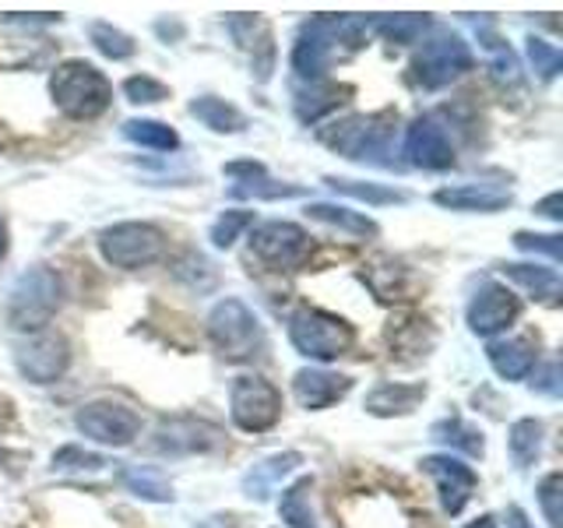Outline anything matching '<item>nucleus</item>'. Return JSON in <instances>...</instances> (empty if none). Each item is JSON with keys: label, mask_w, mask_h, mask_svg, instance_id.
Instances as JSON below:
<instances>
[{"label": "nucleus", "mask_w": 563, "mask_h": 528, "mask_svg": "<svg viewBox=\"0 0 563 528\" xmlns=\"http://www.w3.org/2000/svg\"><path fill=\"white\" fill-rule=\"evenodd\" d=\"M307 216L313 222H324V226H334L342 229L349 237H377V222L360 216V211H349L345 205H328V201H317L307 208Z\"/></svg>", "instance_id": "nucleus-24"}, {"label": "nucleus", "mask_w": 563, "mask_h": 528, "mask_svg": "<svg viewBox=\"0 0 563 528\" xmlns=\"http://www.w3.org/2000/svg\"><path fill=\"white\" fill-rule=\"evenodd\" d=\"M387 134H391V128H384V117H349L334 123L331 131H321V141L345 158H374V163H380V155H387Z\"/></svg>", "instance_id": "nucleus-11"}, {"label": "nucleus", "mask_w": 563, "mask_h": 528, "mask_svg": "<svg viewBox=\"0 0 563 528\" xmlns=\"http://www.w3.org/2000/svg\"><path fill=\"white\" fill-rule=\"evenodd\" d=\"M64 304V282L60 275L46 268V264H35L25 275H18L14 289H11V304L8 317L18 331H43L53 314Z\"/></svg>", "instance_id": "nucleus-5"}, {"label": "nucleus", "mask_w": 563, "mask_h": 528, "mask_svg": "<svg viewBox=\"0 0 563 528\" xmlns=\"http://www.w3.org/2000/svg\"><path fill=\"white\" fill-rule=\"evenodd\" d=\"M123 138L134 141L137 148H152V152H176L180 148V134H176L163 120H128L123 123Z\"/></svg>", "instance_id": "nucleus-26"}, {"label": "nucleus", "mask_w": 563, "mask_h": 528, "mask_svg": "<svg viewBox=\"0 0 563 528\" xmlns=\"http://www.w3.org/2000/svg\"><path fill=\"white\" fill-rule=\"evenodd\" d=\"M515 246L528 254H545L553 264L560 261V237L556 233H515Z\"/></svg>", "instance_id": "nucleus-40"}, {"label": "nucleus", "mask_w": 563, "mask_h": 528, "mask_svg": "<svg viewBox=\"0 0 563 528\" xmlns=\"http://www.w3.org/2000/svg\"><path fill=\"white\" fill-rule=\"evenodd\" d=\"M299 465H303V454L299 451H282V454H272V458H264V462H257L251 472L243 475V493L246 497H257L264 501L268 493L286 480L289 472H296Z\"/></svg>", "instance_id": "nucleus-20"}, {"label": "nucleus", "mask_w": 563, "mask_h": 528, "mask_svg": "<svg viewBox=\"0 0 563 528\" xmlns=\"http://www.w3.org/2000/svg\"><path fill=\"white\" fill-rule=\"evenodd\" d=\"M349 392H352V377L331 374V370H321V366H307L292 377V395L310 413H321L328 405L342 402Z\"/></svg>", "instance_id": "nucleus-18"}, {"label": "nucleus", "mask_w": 563, "mask_h": 528, "mask_svg": "<svg viewBox=\"0 0 563 528\" xmlns=\"http://www.w3.org/2000/svg\"><path fill=\"white\" fill-rule=\"evenodd\" d=\"M468 528H497V518H493V515H483V518H475Z\"/></svg>", "instance_id": "nucleus-45"}, {"label": "nucleus", "mask_w": 563, "mask_h": 528, "mask_svg": "<svg viewBox=\"0 0 563 528\" xmlns=\"http://www.w3.org/2000/svg\"><path fill=\"white\" fill-rule=\"evenodd\" d=\"M190 117H198L208 131H216V134H236L246 128V117L236 110L233 102H225L219 96H201V99H194L190 102Z\"/></svg>", "instance_id": "nucleus-23"}, {"label": "nucleus", "mask_w": 563, "mask_h": 528, "mask_svg": "<svg viewBox=\"0 0 563 528\" xmlns=\"http://www.w3.org/2000/svg\"><path fill=\"white\" fill-rule=\"evenodd\" d=\"M229 413L243 433H268L282 419V392L257 374H243L229 392Z\"/></svg>", "instance_id": "nucleus-8"}, {"label": "nucleus", "mask_w": 563, "mask_h": 528, "mask_svg": "<svg viewBox=\"0 0 563 528\" xmlns=\"http://www.w3.org/2000/svg\"><path fill=\"white\" fill-rule=\"evenodd\" d=\"M14 363L22 370V377H29L32 384H53L57 377H64L70 363V345L57 331H35L29 342L14 349Z\"/></svg>", "instance_id": "nucleus-12"}, {"label": "nucleus", "mask_w": 563, "mask_h": 528, "mask_svg": "<svg viewBox=\"0 0 563 528\" xmlns=\"http://www.w3.org/2000/svg\"><path fill=\"white\" fill-rule=\"evenodd\" d=\"M369 29V18L363 14H317L299 29V40L292 46V70L307 81H321L331 61L342 50L363 46Z\"/></svg>", "instance_id": "nucleus-1"}, {"label": "nucleus", "mask_w": 563, "mask_h": 528, "mask_svg": "<svg viewBox=\"0 0 563 528\" xmlns=\"http://www.w3.org/2000/svg\"><path fill=\"white\" fill-rule=\"evenodd\" d=\"M433 440H440V444H451V448H462V451L472 454V458H479V454L486 451L483 433H479V430H472V427H465V422L457 419V416H451V419H444V422H437V427H433Z\"/></svg>", "instance_id": "nucleus-34"}, {"label": "nucleus", "mask_w": 563, "mask_h": 528, "mask_svg": "<svg viewBox=\"0 0 563 528\" xmlns=\"http://www.w3.org/2000/svg\"><path fill=\"white\" fill-rule=\"evenodd\" d=\"M75 427L88 437L96 440V444H106V448H128L134 444V437L141 430V419L134 409H128L123 402H113V398H99V402H88L78 409L75 416Z\"/></svg>", "instance_id": "nucleus-9"}, {"label": "nucleus", "mask_w": 563, "mask_h": 528, "mask_svg": "<svg viewBox=\"0 0 563 528\" xmlns=\"http://www.w3.org/2000/svg\"><path fill=\"white\" fill-rule=\"evenodd\" d=\"M88 40H92V46L102 53V57H110V61L134 57V40H131L128 32L113 29L110 22H92V25H88Z\"/></svg>", "instance_id": "nucleus-35"}, {"label": "nucleus", "mask_w": 563, "mask_h": 528, "mask_svg": "<svg viewBox=\"0 0 563 528\" xmlns=\"http://www.w3.org/2000/svg\"><path fill=\"white\" fill-rule=\"evenodd\" d=\"M528 61H532V67L539 70V78L542 81H550V78H556L560 75V67H563V57H560V50L556 46H550L545 40H528Z\"/></svg>", "instance_id": "nucleus-37"}, {"label": "nucleus", "mask_w": 563, "mask_h": 528, "mask_svg": "<svg viewBox=\"0 0 563 528\" xmlns=\"http://www.w3.org/2000/svg\"><path fill=\"white\" fill-rule=\"evenodd\" d=\"M219 444H222V433L211 427V422L190 419V416L166 419L152 440V448L163 454H205V451H216Z\"/></svg>", "instance_id": "nucleus-16"}, {"label": "nucleus", "mask_w": 563, "mask_h": 528, "mask_svg": "<svg viewBox=\"0 0 563 528\" xmlns=\"http://www.w3.org/2000/svg\"><path fill=\"white\" fill-rule=\"evenodd\" d=\"M507 528H536L521 507H507Z\"/></svg>", "instance_id": "nucleus-43"}, {"label": "nucleus", "mask_w": 563, "mask_h": 528, "mask_svg": "<svg viewBox=\"0 0 563 528\" xmlns=\"http://www.w3.org/2000/svg\"><path fill=\"white\" fill-rule=\"evenodd\" d=\"M405 158H409V166L430 169V173L454 166V145H451L448 131L437 123V117L412 120V128L405 131Z\"/></svg>", "instance_id": "nucleus-14"}, {"label": "nucleus", "mask_w": 563, "mask_h": 528, "mask_svg": "<svg viewBox=\"0 0 563 528\" xmlns=\"http://www.w3.org/2000/svg\"><path fill=\"white\" fill-rule=\"evenodd\" d=\"M507 448H510V458H515V465L528 469L539 458V448H542V422L539 419H518L507 433Z\"/></svg>", "instance_id": "nucleus-29"}, {"label": "nucleus", "mask_w": 563, "mask_h": 528, "mask_svg": "<svg viewBox=\"0 0 563 528\" xmlns=\"http://www.w3.org/2000/svg\"><path fill=\"white\" fill-rule=\"evenodd\" d=\"M208 339L229 363H246L264 349V324L261 317L236 296L219 299L208 314Z\"/></svg>", "instance_id": "nucleus-3"}, {"label": "nucleus", "mask_w": 563, "mask_h": 528, "mask_svg": "<svg viewBox=\"0 0 563 528\" xmlns=\"http://www.w3.org/2000/svg\"><path fill=\"white\" fill-rule=\"evenodd\" d=\"M106 465V458L96 454V451H85L78 444H67L60 448L57 454H53V469H60V472H78V469H102Z\"/></svg>", "instance_id": "nucleus-39"}, {"label": "nucleus", "mask_w": 563, "mask_h": 528, "mask_svg": "<svg viewBox=\"0 0 563 528\" xmlns=\"http://www.w3.org/2000/svg\"><path fill=\"white\" fill-rule=\"evenodd\" d=\"M123 486H128L141 501H155V504H169L173 501V486L155 469H145V465L123 469Z\"/></svg>", "instance_id": "nucleus-31"}, {"label": "nucleus", "mask_w": 563, "mask_h": 528, "mask_svg": "<svg viewBox=\"0 0 563 528\" xmlns=\"http://www.w3.org/2000/svg\"><path fill=\"white\" fill-rule=\"evenodd\" d=\"M225 176H233L229 198H254V201H278V198H303V187L296 184H278L268 176L261 163L254 158H240V163H225Z\"/></svg>", "instance_id": "nucleus-17"}, {"label": "nucleus", "mask_w": 563, "mask_h": 528, "mask_svg": "<svg viewBox=\"0 0 563 528\" xmlns=\"http://www.w3.org/2000/svg\"><path fill=\"white\" fill-rule=\"evenodd\" d=\"M504 275L510 282H518L525 293H532L536 299H553L560 296V272L542 268V264H504Z\"/></svg>", "instance_id": "nucleus-25"}, {"label": "nucleus", "mask_w": 563, "mask_h": 528, "mask_svg": "<svg viewBox=\"0 0 563 528\" xmlns=\"http://www.w3.org/2000/svg\"><path fill=\"white\" fill-rule=\"evenodd\" d=\"M486 356H489V366L497 370L504 381H525L536 370L539 352L525 339H497V342H489Z\"/></svg>", "instance_id": "nucleus-21"}, {"label": "nucleus", "mask_w": 563, "mask_h": 528, "mask_svg": "<svg viewBox=\"0 0 563 528\" xmlns=\"http://www.w3.org/2000/svg\"><path fill=\"white\" fill-rule=\"evenodd\" d=\"M475 29H479V43L486 46V53L493 57V75H497L500 81H518V57H515V50H510L497 32H493V22L489 18H472Z\"/></svg>", "instance_id": "nucleus-27"}, {"label": "nucleus", "mask_w": 563, "mask_h": 528, "mask_svg": "<svg viewBox=\"0 0 563 528\" xmlns=\"http://www.w3.org/2000/svg\"><path fill=\"white\" fill-rule=\"evenodd\" d=\"M422 472L433 475L437 483V493H440V507L448 510V515H462L465 504L472 501L475 486H479V475L472 472V465H465L462 458L454 454H430L422 458Z\"/></svg>", "instance_id": "nucleus-13"}, {"label": "nucleus", "mask_w": 563, "mask_h": 528, "mask_svg": "<svg viewBox=\"0 0 563 528\" xmlns=\"http://www.w3.org/2000/svg\"><path fill=\"white\" fill-rule=\"evenodd\" d=\"M560 472H550L545 480L539 483V504L545 510V521H550V528H560Z\"/></svg>", "instance_id": "nucleus-41"}, {"label": "nucleus", "mask_w": 563, "mask_h": 528, "mask_svg": "<svg viewBox=\"0 0 563 528\" xmlns=\"http://www.w3.org/2000/svg\"><path fill=\"white\" fill-rule=\"evenodd\" d=\"M49 96L57 110L70 120H96L110 110L113 85L96 64L88 61H64L49 78Z\"/></svg>", "instance_id": "nucleus-2"}, {"label": "nucleus", "mask_w": 563, "mask_h": 528, "mask_svg": "<svg viewBox=\"0 0 563 528\" xmlns=\"http://www.w3.org/2000/svg\"><path fill=\"white\" fill-rule=\"evenodd\" d=\"M8 254V229H4V222H0V257Z\"/></svg>", "instance_id": "nucleus-46"}, {"label": "nucleus", "mask_w": 563, "mask_h": 528, "mask_svg": "<svg viewBox=\"0 0 563 528\" xmlns=\"http://www.w3.org/2000/svg\"><path fill=\"white\" fill-rule=\"evenodd\" d=\"M289 342L299 356L317 360V363H331L345 356L356 342V331L339 314H328L321 307H299L289 317Z\"/></svg>", "instance_id": "nucleus-4"}, {"label": "nucleus", "mask_w": 563, "mask_h": 528, "mask_svg": "<svg viewBox=\"0 0 563 528\" xmlns=\"http://www.w3.org/2000/svg\"><path fill=\"white\" fill-rule=\"evenodd\" d=\"M251 254L275 264V268H299L310 257V237L296 222H261L251 233Z\"/></svg>", "instance_id": "nucleus-10"}, {"label": "nucleus", "mask_w": 563, "mask_h": 528, "mask_svg": "<svg viewBox=\"0 0 563 528\" xmlns=\"http://www.w3.org/2000/svg\"><path fill=\"white\" fill-rule=\"evenodd\" d=\"M310 480H296L292 486L282 490V501H278V515L289 528H317L310 507H307V493H310Z\"/></svg>", "instance_id": "nucleus-33"}, {"label": "nucleus", "mask_w": 563, "mask_h": 528, "mask_svg": "<svg viewBox=\"0 0 563 528\" xmlns=\"http://www.w3.org/2000/svg\"><path fill=\"white\" fill-rule=\"evenodd\" d=\"M369 29L380 32L387 43H416L430 29L427 14H377L369 18Z\"/></svg>", "instance_id": "nucleus-28"}, {"label": "nucleus", "mask_w": 563, "mask_h": 528, "mask_svg": "<svg viewBox=\"0 0 563 528\" xmlns=\"http://www.w3.org/2000/svg\"><path fill=\"white\" fill-rule=\"evenodd\" d=\"M99 251L113 268H148L166 254V233L152 222H117L99 233Z\"/></svg>", "instance_id": "nucleus-6"}, {"label": "nucleus", "mask_w": 563, "mask_h": 528, "mask_svg": "<svg viewBox=\"0 0 563 528\" xmlns=\"http://www.w3.org/2000/svg\"><path fill=\"white\" fill-rule=\"evenodd\" d=\"M518 310H521L518 296L507 286H500V282H483L479 293H475L468 304V328L475 334H483V339H489V334L504 331L515 321Z\"/></svg>", "instance_id": "nucleus-15"}, {"label": "nucleus", "mask_w": 563, "mask_h": 528, "mask_svg": "<svg viewBox=\"0 0 563 528\" xmlns=\"http://www.w3.org/2000/svg\"><path fill=\"white\" fill-rule=\"evenodd\" d=\"M472 50L457 32L451 29H433L427 40H422L412 70H416V81L422 88H444L454 78H462L465 70H472Z\"/></svg>", "instance_id": "nucleus-7"}, {"label": "nucleus", "mask_w": 563, "mask_h": 528, "mask_svg": "<svg viewBox=\"0 0 563 528\" xmlns=\"http://www.w3.org/2000/svg\"><path fill=\"white\" fill-rule=\"evenodd\" d=\"M324 184L334 194H345V198H356V201H366V205H401L405 201V190L366 184V180H342V176H324Z\"/></svg>", "instance_id": "nucleus-30"}, {"label": "nucleus", "mask_w": 563, "mask_h": 528, "mask_svg": "<svg viewBox=\"0 0 563 528\" xmlns=\"http://www.w3.org/2000/svg\"><path fill=\"white\" fill-rule=\"evenodd\" d=\"M433 201L451 211H500L510 205V194L493 184H457V187H440L433 194Z\"/></svg>", "instance_id": "nucleus-19"}, {"label": "nucleus", "mask_w": 563, "mask_h": 528, "mask_svg": "<svg viewBox=\"0 0 563 528\" xmlns=\"http://www.w3.org/2000/svg\"><path fill=\"white\" fill-rule=\"evenodd\" d=\"M539 211H542V216H550V219H560V190H553L550 198L539 205Z\"/></svg>", "instance_id": "nucleus-44"}, {"label": "nucleus", "mask_w": 563, "mask_h": 528, "mask_svg": "<svg viewBox=\"0 0 563 528\" xmlns=\"http://www.w3.org/2000/svg\"><path fill=\"white\" fill-rule=\"evenodd\" d=\"M427 398V384H377L374 392L366 395V413L369 416H405L412 413L416 405Z\"/></svg>", "instance_id": "nucleus-22"}, {"label": "nucleus", "mask_w": 563, "mask_h": 528, "mask_svg": "<svg viewBox=\"0 0 563 528\" xmlns=\"http://www.w3.org/2000/svg\"><path fill=\"white\" fill-rule=\"evenodd\" d=\"M532 387H536V392H542V395L556 398V395H560V366H556V363H550V366H545L542 374H539V377L532 381Z\"/></svg>", "instance_id": "nucleus-42"}, {"label": "nucleus", "mask_w": 563, "mask_h": 528, "mask_svg": "<svg viewBox=\"0 0 563 528\" xmlns=\"http://www.w3.org/2000/svg\"><path fill=\"white\" fill-rule=\"evenodd\" d=\"M123 96H128L134 106H145V102H163L169 96V88L163 81H155L152 75H134L123 81Z\"/></svg>", "instance_id": "nucleus-38"}, {"label": "nucleus", "mask_w": 563, "mask_h": 528, "mask_svg": "<svg viewBox=\"0 0 563 528\" xmlns=\"http://www.w3.org/2000/svg\"><path fill=\"white\" fill-rule=\"evenodd\" d=\"M339 102L342 99H339V88H334V85L310 81V88L296 92V117L303 123H313V120H321L324 113H331Z\"/></svg>", "instance_id": "nucleus-32"}, {"label": "nucleus", "mask_w": 563, "mask_h": 528, "mask_svg": "<svg viewBox=\"0 0 563 528\" xmlns=\"http://www.w3.org/2000/svg\"><path fill=\"white\" fill-rule=\"evenodd\" d=\"M254 226V211H243V208H233V211H222V216L216 219V226H211V243L219 246V251H229L243 229Z\"/></svg>", "instance_id": "nucleus-36"}]
</instances>
